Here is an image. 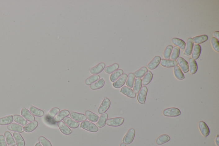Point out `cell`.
Listing matches in <instances>:
<instances>
[{"label": "cell", "instance_id": "6da1fadb", "mask_svg": "<svg viewBox=\"0 0 219 146\" xmlns=\"http://www.w3.org/2000/svg\"><path fill=\"white\" fill-rule=\"evenodd\" d=\"M81 127L90 132H96L99 130L98 127L95 124L89 121L82 122L81 124Z\"/></svg>", "mask_w": 219, "mask_h": 146}, {"label": "cell", "instance_id": "7a4b0ae2", "mask_svg": "<svg viewBox=\"0 0 219 146\" xmlns=\"http://www.w3.org/2000/svg\"><path fill=\"white\" fill-rule=\"evenodd\" d=\"M163 114L165 116L169 117H176L181 114L180 110L176 107H170L165 109L163 112Z\"/></svg>", "mask_w": 219, "mask_h": 146}, {"label": "cell", "instance_id": "3957f363", "mask_svg": "<svg viewBox=\"0 0 219 146\" xmlns=\"http://www.w3.org/2000/svg\"><path fill=\"white\" fill-rule=\"evenodd\" d=\"M135 135V131L134 129H130L123 139V142L125 144H130L133 142Z\"/></svg>", "mask_w": 219, "mask_h": 146}, {"label": "cell", "instance_id": "277c9868", "mask_svg": "<svg viewBox=\"0 0 219 146\" xmlns=\"http://www.w3.org/2000/svg\"><path fill=\"white\" fill-rule=\"evenodd\" d=\"M124 119L122 117H115L109 119L106 121V124L110 126L118 127L120 126L123 123Z\"/></svg>", "mask_w": 219, "mask_h": 146}, {"label": "cell", "instance_id": "5b68a950", "mask_svg": "<svg viewBox=\"0 0 219 146\" xmlns=\"http://www.w3.org/2000/svg\"><path fill=\"white\" fill-rule=\"evenodd\" d=\"M110 106V100L108 98L106 97L102 101L101 105L99 106V109H98V112L100 115L104 114L109 109Z\"/></svg>", "mask_w": 219, "mask_h": 146}, {"label": "cell", "instance_id": "8992f818", "mask_svg": "<svg viewBox=\"0 0 219 146\" xmlns=\"http://www.w3.org/2000/svg\"><path fill=\"white\" fill-rule=\"evenodd\" d=\"M148 89L146 87L143 86L137 95V100L140 103L144 104L146 100Z\"/></svg>", "mask_w": 219, "mask_h": 146}, {"label": "cell", "instance_id": "52a82bcc", "mask_svg": "<svg viewBox=\"0 0 219 146\" xmlns=\"http://www.w3.org/2000/svg\"><path fill=\"white\" fill-rule=\"evenodd\" d=\"M177 64L184 73H187L189 71V66L188 63L185 60L181 57H179L177 59Z\"/></svg>", "mask_w": 219, "mask_h": 146}, {"label": "cell", "instance_id": "ba28073f", "mask_svg": "<svg viewBox=\"0 0 219 146\" xmlns=\"http://www.w3.org/2000/svg\"><path fill=\"white\" fill-rule=\"evenodd\" d=\"M199 128L201 133L205 137H207L210 134V130L207 124L205 122L201 121L198 124Z\"/></svg>", "mask_w": 219, "mask_h": 146}, {"label": "cell", "instance_id": "9c48e42d", "mask_svg": "<svg viewBox=\"0 0 219 146\" xmlns=\"http://www.w3.org/2000/svg\"><path fill=\"white\" fill-rule=\"evenodd\" d=\"M127 75L126 74H123L121 76L117 79L116 81L113 84V86L114 88H121L124 85L125 82L127 80Z\"/></svg>", "mask_w": 219, "mask_h": 146}, {"label": "cell", "instance_id": "30bf717a", "mask_svg": "<svg viewBox=\"0 0 219 146\" xmlns=\"http://www.w3.org/2000/svg\"><path fill=\"white\" fill-rule=\"evenodd\" d=\"M193 48H194V42H193V39L192 38H190L187 40L185 48L184 51V55L186 56L190 55L192 52Z\"/></svg>", "mask_w": 219, "mask_h": 146}, {"label": "cell", "instance_id": "8fae6325", "mask_svg": "<svg viewBox=\"0 0 219 146\" xmlns=\"http://www.w3.org/2000/svg\"><path fill=\"white\" fill-rule=\"evenodd\" d=\"M70 116L72 119L77 122L84 121L87 119L84 114L76 112H71Z\"/></svg>", "mask_w": 219, "mask_h": 146}, {"label": "cell", "instance_id": "7c38bea8", "mask_svg": "<svg viewBox=\"0 0 219 146\" xmlns=\"http://www.w3.org/2000/svg\"><path fill=\"white\" fill-rule=\"evenodd\" d=\"M21 116L29 121L33 122L35 119L34 115L29 112V111L25 107H23L21 109Z\"/></svg>", "mask_w": 219, "mask_h": 146}, {"label": "cell", "instance_id": "4fadbf2b", "mask_svg": "<svg viewBox=\"0 0 219 146\" xmlns=\"http://www.w3.org/2000/svg\"><path fill=\"white\" fill-rule=\"evenodd\" d=\"M160 63L162 66L166 68L173 67L178 65L177 61L165 59H161Z\"/></svg>", "mask_w": 219, "mask_h": 146}, {"label": "cell", "instance_id": "5bb4252c", "mask_svg": "<svg viewBox=\"0 0 219 146\" xmlns=\"http://www.w3.org/2000/svg\"><path fill=\"white\" fill-rule=\"evenodd\" d=\"M59 128L62 133L65 135H69L72 133V131L65 123L62 121L58 122L57 123Z\"/></svg>", "mask_w": 219, "mask_h": 146}, {"label": "cell", "instance_id": "9a60e30c", "mask_svg": "<svg viewBox=\"0 0 219 146\" xmlns=\"http://www.w3.org/2000/svg\"><path fill=\"white\" fill-rule=\"evenodd\" d=\"M161 58L160 56H156L152 60L151 62L147 65L148 68L151 70H153L156 68L160 64Z\"/></svg>", "mask_w": 219, "mask_h": 146}, {"label": "cell", "instance_id": "2e32d148", "mask_svg": "<svg viewBox=\"0 0 219 146\" xmlns=\"http://www.w3.org/2000/svg\"><path fill=\"white\" fill-rule=\"evenodd\" d=\"M120 92L131 98H135L136 97V94L131 88L127 87H123L121 89Z\"/></svg>", "mask_w": 219, "mask_h": 146}, {"label": "cell", "instance_id": "e0dca14e", "mask_svg": "<svg viewBox=\"0 0 219 146\" xmlns=\"http://www.w3.org/2000/svg\"><path fill=\"white\" fill-rule=\"evenodd\" d=\"M69 111L67 110H63L61 111L60 112H59L57 115L54 117V121L56 122L61 121L65 117H67L68 116H69Z\"/></svg>", "mask_w": 219, "mask_h": 146}, {"label": "cell", "instance_id": "ac0fdd59", "mask_svg": "<svg viewBox=\"0 0 219 146\" xmlns=\"http://www.w3.org/2000/svg\"><path fill=\"white\" fill-rule=\"evenodd\" d=\"M188 63L189 66V71L190 74H195L197 72L198 69V66L196 61L192 58H190Z\"/></svg>", "mask_w": 219, "mask_h": 146}, {"label": "cell", "instance_id": "d6986e66", "mask_svg": "<svg viewBox=\"0 0 219 146\" xmlns=\"http://www.w3.org/2000/svg\"><path fill=\"white\" fill-rule=\"evenodd\" d=\"M64 123L66 124L67 126L70 128L73 129H76L78 128L79 125V123L77 121H75L74 120L69 117H65L64 119Z\"/></svg>", "mask_w": 219, "mask_h": 146}, {"label": "cell", "instance_id": "ffe728a7", "mask_svg": "<svg viewBox=\"0 0 219 146\" xmlns=\"http://www.w3.org/2000/svg\"><path fill=\"white\" fill-rule=\"evenodd\" d=\"M105 64L103 63H101L96 66L94 67H92L90 70V72L91 74L93 75L98 74L102 72L104 69Z\"/></svg>", "mask_w": 219, "mask_h": 146}, {"label": "cell", "instance_id": "44dd1931", "mask_svg": "<svg viewBox=\"0 0 219 146\" xmlns=\"http://www.w3.org/2000/svg\"><path fill=\"white\" fill-rule=\"evenodd\" d=\"M7 129L10 130L22 133L24 132V128L20 124L16 123H12L7 125Z\"/></svg>", "mask_w": 219, "mask_h": 146}, {"label": "cell", "instance_id": "7402d4cb", "mask_svg": "<svg viewBox=\"0 0 219 146\" xmlns=\"http://www.w3.org/2000/svg\"><path fill=\"white\" fill-rule=\"evenodd\" d=\"M201 52V47L199 45L196 44L194 45L192 52V58L194 60L197 59L199 57Z\"/></svg>", "mask_w": 219, "mask_h": 146}, {"label": "cell", "instance_id": "603a6c76", "mask_svg": "<svg viewBox=\"0 0 219 146\" xmlns=\"http://www.w3.org/2000/svg\"><path fill=\"white\" fill-rule=\"evenodd\" d=\"M38 125V122L37 121H34L30 122V123L27 124L26 125H25L24 127V130L25 132H30L35 130Z\"/></svg>", "mask_w": 219, "mask_h": 146}, {"label": "cell", "instance_id": "cb8c5ba5", "mask_svg": "<svg viewBox=\"0 0 219 146\" xmlns=\"http://www.w3.org/2000/svg\"><path fill=\"white\" fill-rule=\"evenodd\" d=\"M108 115L107 113H105L101 114L98 120L97 123H96L98 127L102 128L104 126L108 119Z\"/></svg>", "mask_w": 219, "mask_h": 146}, {"label": "cell", "instance_id": "d4e9b609", "mask_svg": "<svg viewBox=\"0 0 219 146\" xmlns=\"http://www.w3.org/2000/svg\"><path fill=\"white\" fill-rule=\"evenodd\" d=\"M17 146H25V142L22 136L18 132H14L13 134Z\"/></svg>", "mask_w": 219, "mask_h": 146}, {"label": "cell", "instance_id": "484cf974", "mask_svg": "<svg viewBox=\"0 0 219 146\" xmlns=\"http://www.w3.org/2000/svg\"><path fill=\"white\" fill-rule=\"evenodd\" d=\"M172 43L177 47L181 49H185L186 46V43L182 39L179 38H174L172 39Z\"/></svg>", "mask_w": 219, "mask_h": 146}, {"label": "cell", "instance_id": "4316f807", "mask_svg": "<svg viewBox=\"0 0 219 146\" xmlns=\"http://www.w3.org/2000/svg\"><path fill=\"white\" fill-rule=\"evenodd\" d=\"M85 116L91 122L96 123L98 121L99 119V116L96 114L92 112L91 111L87 110L85 112Z\"/></svg>", "mask_w": 219, "mask_h": 146}, {"label": "cell", "instance_id": "83f0119b", "mask_svg": "<svg viewBox=\"0 0 219 146\" xmlns=\"http://www.w3.org/2000/svg\"><path fill=\"white\" fill-rule=\"evenodd\" d=\"M174 73L176 78L179 80H183L185 78L184 73H183L181 69L178 66H175L173 69Z\"/></svg>", "mask_w": 219, "mask_h": 146}, {"label": "cell", "instance_id": "f1b7e54d", "mask_svg": "<svg viewBox=\"0 0 219 146\" xmlns=\"http://www.w3.org/2000/svg\"><path fill=\"white\" fill-rule=\"evenodd\" d=\"M105 84V80L103 79H101L90 85V88L92 90H97L102 88Z\"/></svg>", "mask_w": 219, "mask_h": 146}, {"label": "cell", "instance_id": "f546056e", "mask_svg": "<svg viewBox=\"0 0 219 146\" xmlns=\"http://www.w3.org/2000/svg\"><path fill=\"white\" fill-rule=\"evenodd\" d=\"M4 137L7 143L9 145L14 146L16 145V142L12 134L9 132H6L4 133Z\"/></svg>", "mask_w": 219, "mask_h": 146}, {"label": "cell", "instance_id": "4dcf8cb0", "mask_svg": "<svg viewBox=\"0 0 219 146\" xmlns=\"http://www.w3.org/2000/svg\"><path fill=\"white\" fill-rule=\"evenodd\" d=\"M170 140V137L167 135L164 134L159 137V138L157 139L156 142L157 144L160 145H162L163 144L166 143L168 142Z\"/></svg>", "mask_w": 219, "mask_h": 146}, {"label": "cell", "instance_id": "1f68e13d", "mask_svg": "<svg viewBox=\"0 0 219 146\" xmlns=\"http://www.w3.org/2000/svg\"><path fill=\"white\" fill-rule=\"evenodd\" d=\"M152 78H153V74L152 72L150 71H148L142 80V84L143 85L148 84L152 81Z\"/></svg>", "mask_w": 219, "mask_h": 146}, {"label": "cell", "instance_id": "d6a6232c", "mask_svg": "<svg viewBox=\"0 0 219 146\" xmlns=\"http://www.w3.org/2000/svg\"><path fill=\"white\" fill-rule=\"evenodd\" d=\"M133 91L135 94H138L142 86V79L136 78L134 81Z\"/></svg>", "mask_w": 219, "mask_h": 146}, {"label": "cell", "instance_id": "836d02e7", "mask_svg": "<svg viewBox=\"0 0 219 146\" xmlns=\"http://www.w3.org/2000/svg\"><path fill=\"white\" fill-rule=\"evenodd\" d=\"M208 39V37L206 35H203L195 37L193 38V42L196 44L199 45V44L203 43L205 42Z\"/></svg>", "mask_w": 219, "mask_h": 146}, {"label": "cell", "instance_id": "e575fe53", "mask_svg": "<svg viewBox=\"0 0 219 146\" xmlns=\"http://www.w3.org/2000/svg\"><path fill=\"white\" fill-rule=\"evenodd\" d=\"M123 74V71L121 69L114 71L112 73L110 76V81L113 82H115Z\"/></svg>", "mask_w": 219, "mask_h": 146}, {"label": "cell", "instance_id": "d590c367", "mask_svg": "<svg viewBox=\"0 0 219 146\" xmlns=\"http://www.w3.org/2000/svg\"><path fill=\"white\" fill-rule=\"evenodd\" d=\"M13 121V116L12 115L5 116L0 118V125H5L11 124Z\"/></svg>", "mask_w": 219, "mask_h": 146}, {"label": "cell", "instance_id": "8d00e7d4", "mask_svg": "<svg viewBox=\"0 0 219 146\" xmlns=\"http://www.w3.org/2000/svg\"><path fill=\"white\" fill-rule=\"evenodd\" d=\"M30 113L33 115L37 116H42L44 115V112L42 110L39 109L34 106H31L30 107Z\"/></svg>", "mask_w": 219, "mask_h": 146}, {"label": "cell", "instance_id": "74e56055", "mask_svg": "<svg viewBox=\"0 0 219 146\" xmlns=\"http://www.w3.org/2000/svg\"><path fill=\"white\" fill-rule=\"evenodd\" d=\"M148 72L147 68L146 67H143L139 69L138 71L134 72V75L136 78H141L143 77Z\"/></svg>", "mask_w": 219, "mask_h": 146}, {"label": "cell", "instance_id": "f35d334b", "mask_svg": "<svg viewBox=\"0 0 219 146\" xmlns=\"http://www.w3.org/2000/svg\"><path fill=\"white\" fill-rule=\"evenodd\" d=\"M100 79V76L97 75H93L90 76L88 79H87L85 81L86 84L87 85L92 84L94 83L96 81L99 80Z\"/></svg>", "mask_w": 219, "mask_h": 146}, {"label": "cell", "instance_id": "ab89813d", "mask_svg": "<svg viewBox=\"0 0 219 146\" xmlns=\"http://www.w3.org/2000/svg\"><path fill=\"white\" fill-rule=\"evenodd\" d=\"M13 120L16 123L21 124L22 126H25L27 124L26 120L22 116L19 115H15L13 116Z\"/></svg>", "mask_w": 219, "mask_h": 146}, {"label": "cell", "instance_id": "60d3db41", "mask_svg": "<svg viewBox=\"0 0 219 146\" xmlns=\"http://www.w3.org/2000/svg\"><path fill=\"white\" fill-rule=\"evenodd\" d=\"M135 77L134 74L131 73L127 76V80H126V84L127 87L129 88H132L134 82V79Z\"/></svg>", "mask_w": 219, "mask_h": 146}, {"label": "cell", "instance_id": "b9f144b4", "mask_svg": "<svg viewBox=\"0 0 219 146\" xmlns=\"http://www.w3.org/2000/svg\"><path fill=\"white\" fill-rule=\"evenodd\" d=\"M118 68H119V66L118 64L117 63H115V64L109 66L105 67V71L108 74H110L114 71H117Z\"/></svg>", "mask_w": 219, "mask_h": 146}, {"label": "cell", "instance_id": "7bdbcfd3", "mask_svg": "<svg viewBox=\"0 0 219 146\" xmlns=\"http://www.w3.org/2000/svg\"><path fill=\"white\" fill-rule=\"evenodd\" d=\"M180 55V48L177 46H175L173 47L171 57V60L175 61L179 57Z\"/></svg>", "mask_w": 219, "mask_h": 146}, {"label": "cell", "instance_id": "ee69618b", "mask_svg": "<svg viewBox=\"0 0 219 146\" xmlns=\"http://www.w3.org/2000/svg\"><path fill=\"white\" fill-rule=\"evenodd\" d=\"M172 49H173V46L171 45H169L167 46L163 53V56L165 59H169L170 58Z\"/></svg>", "mask_w": 219, "mask_h": 146}, {"label": "cell", "instance_id": "f6af8a7d", "mask_svg": "<svg viewBox=\"0 0 219 146\" xmlns=\"http://www.w3.org/2000/svg\"><path fill=\"white\" fill-rule=\"evenodd\" d=\"M59 111V109L57 107H54L52 108L48 112L47 115V117L50 120L52 119L58 114Z\"/></svg>", "mask_w": 219, "mask_h": 146}, {"label": "cell", "instance_id": "bcb514c9", "mask_svg": "<svg viewBox=\"0 0 219 146\" xmlns=\"http://www.w3.org/2000/svg\"><path fill=\"white\" fill-rule=\"evenodd\" d=\"M211 44L213 49L215 51L218 53L219 52V42L218 39L214 37L212 38L211 40Z\"/></svg>", "mask_w": 219, "mask_h": 146}, {"label": "cell", "instance_id": "7dc6e473", "mask_svg": "<svg viewBox=\"0 0 219 146\" xmlns=\"http://www.w3.org/2000/svg\"><path fill=\"white\" fill-rule=\"evenodd\" d=\"M39 141L40 144L42 146H52L51 144L49 141L43 136H40L39 138Z\"/></svg>", "mask_w": 219, "mask_h": 146}, {"label": "cell", "instance_id": "c3c4849f", "mask_svg": "<svg viewBox=\"0 0 219 146\" xmlns=\"http://www.w3.org/2000/svg\"><path fill=\"white\" fill-rule=\"evenodd\" d=\"M0 146H7L5 137L3 135H0Z\"/></svg>", "mask_w": 219, "mask_h": 146}, {"label": "cell", "instance_id": "681fc988", "mask_svg": "<svg viewBox=\"0 0 219 146\" xmlns=\"http://www.w3.org/2000/svg\"><path fill=\"white\" fill-rule=\"evenodd\" d=\"M213 35H214V38H216V39H217L219 40V32L218 31H216L215 32H214V34H213Z\"/></svg>", "mask_w": 219, "mask_h": 146}, {"label": "cell", "instance_id": "f907efd6", "mask_svg": "<svg viewBox=\"0 0 219 146\" xmlns=\"http://www.w3.org/2000/svg\"><path fill=\"white\" fill-rule=\"evenodd\" d=\"M216 143L217 144L218 146H219V136L217 135V137L216 139L215 140Z\"/></svg>", "mask_w": 219, "mask_h": 146}, {"label": "cell", "instance_id": "816d5d0a", "mask_svg": "<svg viewBox=\"0 0 219 146\" xmlns=\"http://www.w3.org/2000/svg\"><path fill=\"white\" fill-rule=\"evenodd\" d=\"M35 146H42L41 144H40V143H37L36 144Z\"/></svg>", "mask_w": 219, "mask_h": 146}, {"label": "cell", "instance_id": "f5cc1de1", "mask_svg": "<svg viewBox=\"0 0 219 146\" xmlns=\"http://www.w3.org/2000/svg\"><path fill=\"white\" fill-rule=\"evenodd\" d=\"M120 146H126V145L124 143L121 144Z\"/></svg>", "mask_w": 219, "mask_h": 146}, {"label": "cell", "instance_id": "db71d44e", "mask_svg": "<svg viewBox=\"0 0 219 146\" xmlns=\"http://www.w3.org/2000/svg\"><path fill=\"white\" fill-rule=\"evenodd\" d=\"M7 146H10V145H8Z\"/></svg>", "mask_w": 219, "mask_h": 146}]
</instances>
